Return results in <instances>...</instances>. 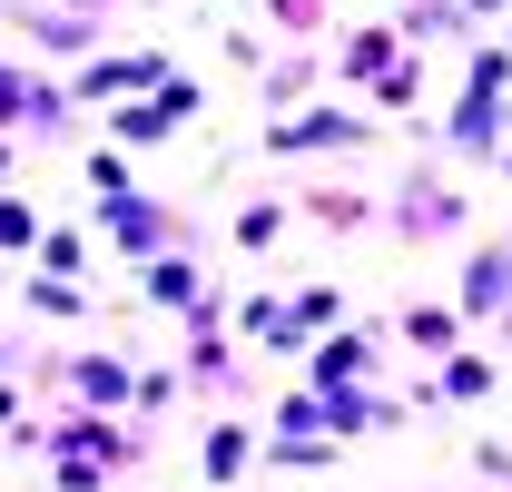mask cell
Here are the masks:
<instances>
[{
    "label": "cell",
    "instance_id": "cell-1",
    "mask_svg": "<svg viewBox=\"0 0 512 492\" xmlns=\"http://www.w3.org/2000/svg\"><path fill=\"white\" fill-rule=\"evenodd\" d=\"M375 217H384V227H394L404 246H453L463 227H473V197H463V187H453L444 168H414V178L394 187Z\"/></svg>",
    "mask_w": 512,
    "mask_h": 492
},
{
    "label": "cell",
    "instance_id": "cell-2",
    "mask_svg": "<svg viewBox=\"0 0 512 492\" xmlns=\"http://www.w3.org/2000/svg\"><path fill=\"white\" fill-rule=\"evenodd\" d=\"M365 138H375V119H345L335 99H325V109H286V119L266 128V148H276V158H316V148L345 158V148H365Z\"/></svg>",
    "mask_w": 512,
    "mask_h": 492
},
{
    "label": "cell",
    "instance_id": "cell-3",
    "mask_svg": "<svg viewBox=\"0 0 512 492\" xmlns=\"http://www.w3.org/2000/svg\"><path fill=\"white\" fill-rule=\"evenodd\" d=\"M512 128V89H463L444 119V158H473V168H493V148H503Z\"/></svg>",
    "mask_w": 512,
    "mask_h": 492
},
{
    "label": "cell",
    "instance_id": "cell-4",
    "mask_svg": "<svg viewBox=\"0 0 512 492\" xmlns=\"http://www.w3.org/2000/svg\"><path fill=\"white\" fill-rule=\"evenodd\" d=\"M453 315L463 325H493V315H512V246H473L463 256V286H453Z\"/></svg>",
    "mask_w": 512,
    "mask_h": 492
},
{
    "label": "cell",
    "instance_id": "cell-5",
    "mask_svg": "<svg viewBox=\"0 0 512 492\" xmlns=\"http://www.w3.org/2000/svg\"><path fill=\"white\" fill-rule=\"evenodd\" d=\"M99 217H109V237H119L128 256H158V246H168V227H178V217H168L158 197H138V187H119V197H99Z\"/></svg>",
    "mask_w": 512,
    "mask_h": 492
},
{
    "label": "cell",
    "instance_id": "cell-6",
    "mask_svg": "<svg viewBox=\"0 0 512 492\" xmlns=\"http://www.w3.org/2000/svg\"><path fill=\"white\" fill-rule=\"evenodd\" d=\"M365 374H375V335L325 325L316 345H306V384H365Z\"/></svg>",
    "mask_w": 512,
    "mask_h": 492
},
{
    "label": "cell",
    "instance_id": "cell-7",
    "mask_svg": "<svg viewBox=\"0 0 512 492\" xmlns=\"http://www.w3.org/2000/svg\"><path fill=\"white\" fill-rule=\"evenodd\" d=\"M316 394H325V433H335V443H355V433L394 424V404H384L375 384H316Z\"/></svg>",
    "mask_w": 512,
    "mask_h": 492
},
{
    "label": "cell",
    "instance_id": "cell-8",
    "mask_svg": "<svg viewBox=\"0 0 512 492\" xmlns=\"http://www.w3.org/2000/svg\"><path fill=\"white\" fill-rule=\"evenodd\" d=\"M256 443H266L256 424H207V443H197V463H207V483H237V473L256 463Z\"/></svg>",
    "mask_w": 512,
    "mask_h": 492
},
{
    "label": "cell",
    "instance_id": "cell-9",
    "mask_svg": "<svg viewBox=\"0 0 512 492\" xmlns=\"http://www.w3.org/2000/svg\"><path fill=\"white\" fill-rule=\"evenodd\" d=\"M394 30H404V40H473V10H463V0H404Z\"/></svg>",
    "mask_w": 512,
    "mask_h": 492
},
{
    "label": "cell",
    "instance_id": "cell-10",
    "mask_svg": "<svg viewBox=\"0 0 512 492\" xmlns=\"http://www.w3.org/2000/svg\"><path fill=\"white\" fill-rule=\"evenodd\" d=\"M394 325H404L414 355H453V345H463V315H453V306H404Z\"/></svg>",
    "mask_w": 512,
    "mask_h": 492
},
{
    "label": "cell",
    "instance_id": "cell-11",
    "mask_svg": "<svg viewBox=\"0 0 512 492\" xmlns=\"http://www.w3.org/2000/svg\"><path fill=\"white\" fill-rule=\"evenodd\" d=\"M434 384H444V404H483V394L503 384V365H493V355H463V345H453V355H444V374H434Z\"/></svg>",
    "mask_w": 512,
    "mask_h": 492
},
{
    "label": "cell",
    "instance_id": "cell-12",
    "mask_svg": "<svg viewBox=\"0 0 512 492\" xmlns=\"http://www.w3.org/2000/svg\"><path fill=\"white\" fill-rule=\"evenodd\" d=\"M414 99H424V50L404 40V50L375 69V109H414Z\"/></svg>",
    "mask_w": 512,
    "mask_h": 492
},
{
    "label": "cell",
    "instance_id": "cell-13",
    "mask_svg": "<svg viewBox=\"0 0 512 492\" xmlns=\"http://www.w3.org/2000/svg\"><path fill=\"white\" fill-rule=\"evenodd\" d=\"M394 50H404V30H355V40H345V50H335V69H345V79H365V89H375V69L394 60Z\"/></svg>",
    "mask_w": 512,
    "mask_h": 492
},
{
    "label": "cell",
    "instance_id": "cell-14",
    "mask_svg": "<svg viewBox=\"0 0 512 492\" xmlns=\"http://www.w3.org/2000/svg\"><path fill=\"white\" fill-rule=\"evenodd\" d=\"M148 306H178V315L197 306V266L188 256H148Z\"/></svg>",
    "mask_w": 512,
    "mask_h": 492
},
{
    "label": "cell",
    "instance_id": "cell-15",
    "mask_svg": "<svg viewBox=\"0 0 512 492\" xmlns=\"http://www.w3.org/2000/svg\"><path fill=\"white\" fill-rule=\"evenodd\" d=\"M148 79H168V60H99L79 89H89V99H119V89H148Z\"/></svg>",
    "mask_w": 512,
    "mask_h": 492
},
{
    "label": "cell",
    "instance_id": "cell-16",
    "mask_svg": "<svg viewBox=\"0 0 512 492\" xmlns=\"http://www.w3.org/2000/svg\"><path fill=\"white\" fill-rule=\"evenodd\" d=\"M109 128H119L128 148H158V138H178V119H168L158 99H128V109H119V119H109Z\"/></svg>",
    "mask_w": 512,
    "mask_h": 492
},
{
    "label": "cell",
    "instance_id": "cell-17",
    "mask_svg": "<svg viewBox=\"0 0 512 492\" xmlns=\"http://www.w3.org/2000/svg\"><path fill=\"white\" fill-rule=\"evenodd\" d=\"M306 217H316V227H365L375 207H365L355 187H306Z\"/></svg>",
    "mask_w": 512,
    "mask_h": 492
},
{
    "label": "cell",
    "instance_id": "cell-18",
    "mask_svg": "<svg viewBox=\"0 0 512 492\" xmlns=\"http://www.w3.org/2000/svg\"><path fill=\"white\" fill-rule=\"evenodd\" d=\"M306 89H316V60H276L266 69V109H296Z\"/></svg>",
    "mask_w": 512,
    "mask_h": 492
},
{
    "label": "cell",
    "instance_id": "cell-19",
    "mask_svg": "<svg viewBox=\"0 0 512 492\" xmlns=\"http://www.w3.org/2000/svg\"><path fill=\"white\" fill-rule=\"evenodd\" d=\"M79 394H89V404H119V394H128V365H119V355H89V365H79Z\"/></svg>",
    "mask_w": 512,
    "mask_h": 492
},
{
    "label": "cell",
    "instance_id": "cell-20",
    "mask_svg": "<svg viewBox=\"0 0 512 492\" xmlns=\"http://www.w3.org/2000/svg\"><path fill=\"white\" fill-rule=\"evenodd\" d=\"M286 237V207H237V246H276Z\"/></svg>",
    "mask_w": 512,
    "mask_h": 492
},
{
    "label": "cell",
    "instance_id": "cell-21",
    "mask_svg": "<svg viewBox=\"0 0 512 492\" xmlns=\"http://www.w3.org/2000/svg\"><path fill=\"white\" fill-rule=\"evenodd\" d=\"M296 315H306V335H325V325H345V296H335V286H306Z\"/></svg>",
    "mask_w": 512,
    "mask_h": 492
},
{
    "label": "cell",
    "instance_id": "cell-22",
    "mask_svg": "<svg viewBox=\"0 0 512 492\" xmlns=\"http://www.w3.org/2000/svg\"><path fill=\"white\" fill-rule=\"evenodd\" d=\"M40 237V217H30V207H10V197H0V246H30Z\"/></svg>",
    "mask_w": 512,
    "mask_h": 492
},
{
    "label": "cell",
    "instance_id": "cell-23",
    "mask_svg": "<svg viewBox=\"0 0 512 492\" xmlns=\"http://www.w3.org/2000/svg\"><path fill=\"white\" fill-rule=\"evenodd\" d=\"M89 187H99V197H119V187H128V158H109V148H99V158H89Z\"/></svg>",
    "mask_w": 512,
    "mask_h": 492
},
{
    "label": "cell",
    "instance_id": "cell-24",
    "mask_svg": "<svg viewBox=\"0 0 512 492\" xmlns=\"http://www.w3.org/2000/svg\"><path fill=\"white\" fill-rule=\"evenodd\" d=\"M266 10H276L286 30H316V20H325V0H266Z\"/></svg>",
    "mask_w": 512,
    "mask_h": 492
},
{
    "label": "cell",
    "instance_id": "cell-25",
    "mask_svg": "<svg viewBox=\"0 0 512 492\" xmlns=\"http://www.w3.org/2000/svg\"><path fill=\"white\" fill-rule=\"evenodd\" d=\"M20 89H30V79H20V69H0V128L20 119Z\"/></svg>",
    "mask_w": 512,
    "mask_h": 492
},
{
    "label": "cell",
    "instance_id": "cell-26",
    "mask_svg": "<svg viewBox=\"0 0 512 492\" xmlns=\"http://www.w3.org/2000/svg\"><path fill=\"white\" fill-rule=\"evenodd\" d=\"M463 10H473V20H503V10H512V0H463Z\"/></svg>",
    "mask_w": 512,
    "mask_h": 492
},
{
    "label": "cell",
    "instance_id": "cell-27",
    "mask_svg": "<svg viewBox=\"0 0 512 492\" xmlns=\"http://www.w3.org/2000/svg\"><path fill=\"white\" fill-rule=\"evenodd\" d=\"M493 168H503V178H512V128H503V148H493Z\"/></svg>",
    "mask_w": 512,
    "mask_h": 492
},
{
    "label": "cell",
    "instance_id": "cell-28",
    "mask_svg": "<svg viewBox=\"0 0 512 492\" xmlns=\"http://www.w3.org/2000/svg\"><path fill=\"white\" fill-rule=\"evenodd\" d=\"M503 50H512V30H503Z\"/></svg>",
    "mask_w": 512,
    "mask_h": 492
},
{
    "label": "cell",
    "instance_id": "cell-29",
    "mask_svg": "<svg viewBox=\"0 0 512 492\" xmlns=\"http://www.w3.org/2000/svg\"><path fill=\"white\" fill-rule=\"evenodd\" d=\"M483 492H493V483H483Z\"/></svg>",
    "mask_w": 512,
    "mask_h": 492
}]
</instances>
